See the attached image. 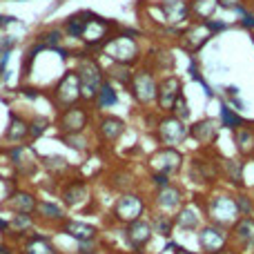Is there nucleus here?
Listing matches in <instances>:
<instances>
[{
	"label": "nucleus",
	"mask_w": 254,
	"mask_h": 254,
	"mask_svg": "<svg viewBox=\"0 0 254 254\" xmlns=\"http://www.w3.org/2000/svg\"><path fill=\"white\" fill-rule=\"evenodd\" d=\"M188 138V125L185 121L176 119L172 114H161V119L154 125V140L161 147H179Z\"/></svg>",
	"instance_id": "nucleus-8"
},
{
	"label": "nucleus",
	"mask_w": 254,
	"mask_h": 254,
	"mask_svg": "<svg viewBox=\"0 0 254 254\" xmlns=\"http://www.w3.org/2000/svg\"><path fill=\"white\" fill-rule=\"evenodd\" d=\"M230 239L241 248L254 246V216H239L230 228Z\"/></svg>",
	"instance_id": "nucleus-26"
},
{
	"label": "nucleus",
	"mask_w": 254,
	"mask_h": 254,
	"mask_svg": "<svg viewBox=\"0 0 254 254\" xmlns=\"http://www.w3.org/2000/svg\"><path fill=\"white\" fill-rule=\"evenodd\" d=\"M2 207L13 212V214H36L38 196L34 192H29V190H13V192H9Z\"/></svg>",
	"instance_id": "nucleus-22"
},
{
	"label": "nucleus",
	"mask_w": 254,
	"mask_h": 254,
	"mask_svg": "<svg viewBox=\"0 0 254 254\" xmlns=\"http://www.w3.org/2000/svg\"><path fill=\"white\" fill-rule=\"evenodd\" d=\"M205 25H207V29L212 31V36L214 34H219V31H223V29H228V25H225V22H221V20H205Z\"/></svg>",
	"instance_id": "nucleus-45"
},
{
	"label": "nucleus",
	"mask_w": 254,
	"mask_h": 254,
	"mask_svg": "<svg viewBox=\"0 0 254 254\" xmlns=\"http://www.w3.org/2000/svg\"><path fill=\"white\" fill-rule=\"evenodd\" d=\"M212 38V31L207 29L205 22H192L185 29L179 31V45L185 54H196L207 45Z\"/></svg>",
	"instance_id": "nucleus-17"
},
{
	"label": "nucleus",
	"mask_w": 254,
	"mask_h": 254,
	"mask_svg": "<svg viewBox=\"0 0 254 254\" xmlns=\"http://www.w3.org/2000/svg\"><path fill=\"white\" fill-rule=\"evenodd\" d=\"M183 94V80L176 74H167L158 80V94H156V112L158 114H170L176 98Z\"/></svg>",
	"instance_id": "nucleus-15"
},
{
	"label": "nucleus",
	"mask_w": 254,
	"mask_h": 254,
	"mask_svg": "<svg viewBox=\"0 0 254 254\" xmlns=\"http://www.w3.org/2000/svg\"><path fill=\"white\" fill-rule=\"evenodd\" d=\"M176 254H198V252H190V250H183V248H176Z\"/></svg>",
	"instance_id": "nucleus-51"
},
{
	"label": "nucleus",
	"mask_w": 254,
	"mask_h": 254,
	"mask_svg": "<svg viewBox=\"0 0 254 254\" xmlns=\"http://www.w3.org/2000/svg\"><path fill=\"white\" fill-rule=\"evenodd\" d=\"M76 74H78V80H80V92H83V101L85 103H92L94 96H96L98 87L105 83V69L101 67V63L96 61L94 56L89 54H83L78 56L76 61Z\"/></svg>",
	"instance_id": "nucleus-3"
},
{
	"label": "nucleus",
	"mask_w": 254,
	"mask_h": 254,
	"mask_svg": "<svg viewBox=\"0 0 254 254\" xmlns=\"http://www.w3.org/2000/svg\"><path fill=\"white\" fill-rule=\"evenodd\" d=\"M40 163H43V167L49 172V174H54V176H63V172L67 170V158H63V156H45V158H40Z\"/></svg>",
	"instance_id": "nucleus-41"
},
{
	"label": "nucleus",
	"mask_w": 254,
	"mask_h": 254,
	"mask_svg": "<svg viewBox=\"0 0 254 254\" xmlns=\"http://www.w3.org/2000/svg\"><path fill=\"white\" fill-rule=\"evenodd\" d=\"M145 210H147V201L140 192H123L121 196H116L114 205H112V219L116 223H131V221L143 219Z\"/></svg>",
	"instance_id": "nucleus-7"
},
{
	"label": "nucleus",
	"mask_w": 254,
	"mask_h": 254,
	"mask_svg": "<svg viewBox=\"0 0 254 254\" xmlns=\"http://www.w3.org/2000/svg\"><path fill=\"white\" fill-rule=\"evenodd\" d=\"M9 230L16 234H27L34 230V214H13L9 219Z\"/></svg>",
	"instance_id": "nucleus-39"
},
{
	"label": "nucleus",
	"mask_w": 254,
	"mask_h": 254,
	"mask_svg": "<svg viewBox=\"0 0 254 254\" xmlns=\"http://www.w3.org/2000/svg\"><path fill=\"white\" fill-rule=\"evenodd\" d=\"M196 241H198V248L203 250V254H212V252H219V250H223V248H228L230 232H228V228H221V225H214V223H205L198 228Z\"/></svg>",
	"instance_id": "nucleus-16"
},
{
	"label": "nucleus",
	"mask_w": 254,
	"mask_h": 254,
	"mask_svg": "<svg viewBox=\"0 0 254 254\" xmlns=\"http://www.w3.org/2000/svg\"><path fill=\"white\" fill-rule=\"evenodd\" d=\"M127 92L134 98L136 105L143 107V110H149L152 105H156V94H158L156 71L147 65L136 67L134 74H131L129 85H127Z\"/></svg>",
	"instance_id": "nucleus-2"
},
{
	"label": "nucleus",
	"mask_w": 254,
	"mask_h": 254,
	"mask_svg": "<svg viewBox=\"0 0 254 254\" xmlns=\"http://www.w3.org/2000/svg\"><path fill=\"white\" fill-rule=\"evenodd\" d=\"M92 107L87 105L85 101L76 103V105L67 107V110L58 112V119H56V127H58V136H65V134H83L87 131V127L92 125Z\"/></svg>",
	"instance_id": "nucleus-6"
},
{
	"label": "nucleus",
	"mask_w": 254,
	"mask_h": 254,
	"mask_svg": "<svg viewBox=\"0 0 254 254\" xmlns=\"http://www.w3.org/2000/svg\"><path fill=\"white\" fill-rule=\"evenodd\" d=\"M114 29H116L114 22H110L107 18H101V16H96V13H92L78 40L85 45V49H89V52H96V49L101 52L103 45H105L107 40H110V36L114 34Z\"/></svg>",
	"instance_id": "nucleus-11"
},
{
	"label": "nucleus",
	"mask_w": 254,
	"mask_h": 254,
	"mask_svg": "<svg viewBox=\"0 0 254 254\" xmlns=\"http://www.w3.org/2000/svg\"><path fill=\"white\" fill-rule=\"evenodd\" d=\"M241 27H246V29H254V13H248V11L241 13Z\"/></svg>",
	"instance_id": "nucleus-48"
},
{
	"label": "nucleus",
	"mask_w": 254,
	"mask_h": 254,
	"mask_svg": "<svg viewBox=\"0 0 254 254\" xmlns=\"http://www.w3.org/2000/svg\"><path fill=\"white\" fill-rule=\"evenodd\" d=\"M38 40L45 49H54V52H61L63 49V43H65V31L61 27H49V29L40 31L38 34Z\"/></svg>",
	"instance_id": "nucleus-32"
},
{
	"label": "nucleus",
	"mask_w": 254,
	"mask_h": 254,
	"mask_svg": "<svg viewBox=\"0 0 254 254\" xmlns=\"http://www.w3.org/2000/svg\"><path fill=\"white\" fill-rule=\"evenodd\" d=\"M216 2H219V7H223V9H239V7H243L246 0H216Z\"/></svg>",
	"instance_id": "nucleus-47"
},
{
	"label": "nucleus",
	"mask_w": 254,
	"mask_h": 254,
	"mask_svg": "<svg viewBox=\"0 0 254 254\" xmlns=\"http://www.w3.org/2000/svg\"><path fill=\"white\" fill-rule=\"evenodd\" d=\"M170 114L176 116V119H181V121H188L190 119V105H188V101H185V94H181V96L176 98V103L172 105Z\"/></svg>",
	"instance_id": "nucleus-44"
},
{
	"label": "nucleus",
	"mask_w": 254,
	"mask_h": 254,
	"mask_svg": "<svg viewBox=\"0 0 254 254\" xmlns=\"http://www.w3.org/2000/svg\"><path fill=\"white\" fill-rule=\"evenodd\" d=\"M94 129H96V138L101 140V143H116V140L125 134L127 125H125L123 119H119V116L103 114L101 119L96 121Z\"/></svg>",
	"instance_id": "nucleus-21"
},
{
	"label": "nucleus",
	"mask_w": 254,
	"mask_h": 254,
	"mask_svg": "<svg viewBox=\"0 0 254 254\" xmlns=\"http://www.w3.org/2000/svg\"><path fill=\"white\" fill-rule=\"evenodd\" d=\"M80 254H96V252H92V250H85V252H80Z\"/></svg>",
	"instance_id": "nucleus-52"
},
{
	"label": "nucleus",
	"mask_w": 254,
	"mask_h": 254,
	"mask_svg": "<svg viewBox=\"0 0 254 254\" xmlns=\"http://www.w3.org/2000/svg\"><path fill=\"white\" fill-rule=\"evenodd\" d=\"M219 121H221V127H225V129H237L239 125H243L241 114H239L237 110H232L228 103H223V105H221Z\"/></svg>",
	"instance_id": "nucleus-38"
},
{
	"label": "nucleus",
	"mask_w": 254,
	"mask_h": 254,
	"mask_svg": "<svg viewBox=\"0 0 254 254\" xmlns=\"http://www.w3.org/2000/svg\"><path fill=\"white\" fill-rule=\"evenodd\" d=\"M49 127V119H45V116H34V119H29V140H36L38 136H43L45 131H47Z\"/></svg>",
	"instance_id": "nucleus-42"
},
{
	"label": "nucleus",
	"mask_w": 254,
	"mask_h": 254,
	"mask_svg": "<svg viewBox=\"0 0 254 254\" xmlns=\"http://www.w3.org/2000/svg\"><path fill=\"white\" fill-rule=\"evenodd\" d=\"M188 174L190 181L196 185H214L221 179V161L210 156L207 152H201L192 156L188 165Z\"/></svg>",
	"instance_id": "nucleus-10"
},
{
	"label": "nucleus",
	"mask_w": 254,
	"mask_h": 254,
	"mask_svg": "<svg viewBox=\"0 0 254 254\" xmlns=\"http://www.w3.org/2000/svg\"><path fill=\"white\" fill-rule=\"evenodd\" d=\"M203 216H205V212H203V201L183 203L181 210L174 214V225L181 230L192 232V230H198L203 225Z\"/></svg>",
	"instance_id": "nucleus-20"
},
{
	"label": "nucleus",
	"mask_w": 254,
	"mask_h": 254,
	"mask_svg": "<svg viewBox=\"0 0 254 254\" xmlns=\"http://www.w3.org/2000/svg\"><path fill=\"white\" fill-rule=\"evenodd\" d=\"M61 230L67 234V237L80 241V246H89V243H92L94 239L98 237L96 225H89V223H85V221H78V219H65L61 223Z\"/></svg>",
	"instance_id": "nucleus-24"
},
{
	"label": "nucleus",
	"mask_w": 254,
	"mask_h": 254,
	"mask_svg": "<svg viewBox=\"0 0 254 254\" xmlns=\"http://www.w3.org/2000/svg\"><path fill=\"white\" fill-rule=\"evenodd\" d=\"M203 212H205L207 223L221 225V228H232L239 219V210L232 194H212L203 198Z\"/></svg>",
	"instance_id": "nucleus-4"
},
{
	"label": "nucleus",
	"mask_w": 254,
	"mask_h": 254,
	"mask_svg": "<svg viewBox=\"0 0 254 254\" xmlns=\"http://www.w3.org/2000/svg\"><path fill=\"white\" fill-rule=\"evenodd\" d=\"M25 140H29V121L22 119L16 112H11V114H9L7 129H4V143L20 145V143H25Z\"/></svg>",
	"instance_id": "nucleus-25"
},
{
	"label": "nucleus",
	"mask_w": 254,
	"mask_h": 254,
	"mask_svg": "<svg viewBox=\"0 0 254 254\" xmlns=\"http://www.w3.org/2000/svg\"><path fill=\"white\" fill-rule=\"evenodd\" d=\"M25 254H58V252H56V248L49 243L47 237L31 234L25 243Z\"/></svg>",
	"instance_id": "nucleus-35"
},
{
	"label": "nucleus",
	"mask_w": 254,
	"mask_h": 254,
	"mask_svg": "<svg viewBox=\"0 0 254 254\" xmlns=\"http://www.w3.org/2000/svg\"><path fill=\"white\" fill-rule=\"evenodd\" d=\"M7 156H9V163H11L13 172H16V176H20V179H29V176L36 174V170H38V156H36L34 147L31 145H11V147L7 149Z\"/></svg>",
	"instance_id": "nucleus-12"
},
{
	"label": "nucleus",
	"mask_w": 254,
	"mask_h": 254,
	"mask_svg": "<svg viewBox=\"0 0 254 254\" xmlns=\"http://www.w3.org/2000/svg\"><path fill=\"white\" fill-rule=\"evenodd\" d=\"M131 74H134V67H125V65H116V63H112L110 69H105V78L110 80V83H119L127 87L131 80Z\"/></svg>",
	"instance_id": "nucleus-36"
},
{
	"label": "nucleus",
	"mask_w": 254,
	"mask_h": 254,
	"mask_svg": "<svg viewBox=\"0 0 254 254\" xmlns=\"http://www.w3.org/2000/svg\"><path fill=\"white\" fill-rule=\"evenodd\" d=\"M89 16H92V11H78L74 13V16H69L65 20V25H63V31H65V36H69V38H80V34H83L85 25H87Z\"/></svg>",
	"instance_id": "nucleus-34"
},
{
	"label": "nucleus",
	"mask_w": 254,
	"mask_h": 254,
	"mask_svg": "<svg viewBox=\"0 0 254 254\" xmlns=\"http://www.w3.org/2000/svg\"><path fill=\"white\" fill-rule=\"evenodd\" d=\"M116 103H119V92H116L114 83L105 80V83L98 87V92H96V96H94L92 105L96 107V110H110V107H114Z\"/></svg>",
	"instance_id": "nucleus-28"
},
{
	"label": "nucleus",
	"mask_w": 254,
	"mask_h": 254,
	"mask_svg": "<svg viewBox=\"0 0 254 254\" xmlns=\"http://www.w3.org/2000/svg\"><path fill=\"white\" fill-rule=\"evenodd\" d=\"M0 181H2V174H0Z\"/></svg>",
	"instance_id": "nucleus-53"
},
{
	"label": "nucleus",
	"mask_w": 254,
	"mask_h": 254,
	"mask_svg": "<svg viewBox=\"0 0 254 254\" xmlns=\"http://www.w3.org/2000/svg\"><path fill=\"white\" fill-rule=\"evenodd\" d=\"M138 31L136 29H127V27H116L114 34L110 36L101 52L110 58L116 65H125V67H136L143 63V49L138 45Z\"/></svg>",
	"instance_id": "nucleus-1"
},
{
	"label": "nucleus",
	"mask_w": 254,
	"mask_h": 254,
	"mask_svg": "<svg viewBox=\"0 0 254 254\" xmlns=\"http://www.w3.org/2000/svg\"><path fill=\"white\" fill-rule=\"evenodd\" d=\"M212 254H237L232 250V248H223V250H219V252H212Z\"/></svg>",
	"instance_id": "nucleus-50"
},
{
	"label": "nucleus",
	"mask_w": 254,
	"mask_h": 254,
	"mask_svg": "<svg viewBox=\"0 0 254 254\" xmlns=\"http://www.w3.org/2000/svg\"><path fill=\"white\" fill-rule=\"evenodd\" d=\"M234 134V145H237V152L241 156H252L254 154V127L250 125H239L237 129H232Z\"/></svg>",
	"instance_id": "nucleus-27"
},
{
	"label": "nucleus",
	"mask_w": 254,
	"mask_h": 254,
	"mask_svg": "<svg viewBox=\"0 0 254 254\" xmlns=\"http://www.w3.org/2000/svg\"><path fill=\"white\" fill-rule=\"evenodd\" d=\"M107 185H110L112 190H116V192H121V194L131 192V190L136 188V176L131 174L129 170H116L107 176Z\"/></svg>",
	"instance_id": "nucleus-29"
},
{
	"label": "nucleus",
	"mask_w": 254,
	"mask_h": 254,
	"mask_svg": "<svg viewBox=\"0 0 254 254\" xmlns=\"http://www.w3.org/2000/svg\"><path fill=\"white\" fill-rule=\"evenodd\" d=\"M36 214L43 221H47V223H63V221H65V210H63V205L61 203H54V201H38Z\"/></svg>",
	"instance_id": "nucleus-30"
},
{
	"label": "nucleus",
	"mask_w": 254,
	"mask_h": 254,
	"mask_svg": "<svg viewBox=\"0 0 254 254\" xmlns=\"http://www.w3.org/2000/svg\"><path fill=\"white\" fill-rule=\"evenodd\" d=\"M152 203H154V207H156L158 212L174 216L176 212L181 210V205L185 203V192H183L181 185H176V183H172L170 181L167 185L154 190V201Z\"/></svg>",
	"instance_id": "nucleus-14"
},
{
	"label": "nucleus",
	"mask_w": 254,
	"mask_h": 254,
	"mask_svg": "<svg viewBox=\"0 0 254 254\" xmlns=\"http://www.w3.org/2000/svg\"><path fill=\"white\" fill-rule=\"evenodd\" d=\"M154 11H158L161 16V25H165L167 29H176V27L185 25L190 20V2L188 0H161L156 2Z\"/></svg>",
	"instance_id": "nucleus-13"
},
{
	"label": "nucleus",
	"mask_w": 254,
	"mask_h": 254,
	"mask_svg": "<svg viewBox=\"0 0 254 254\" xmlns=\"http://www.w3.org/2000/svg\"><path fill=\"white\" fill-rule=\"evenodd\" d=\"M219 131H221V123L214 119H201L188 127V136L192 140H196L198 145H203V147H210L212 143H216Z\"/></svg>",
	"instance_id": "nucleus-23"
},
{
	"label": "nucleus",
	"mask_w": 254,
	"mask_h": 254,
	"mask_svg": "<svg viewBox=\"0 0 254 254\" xmlns=\"http://www.w3.org/2000/svg\"><path fill=\"white\" fill-rule=\"evenodd\" d=\"M152 234L154 228L149 219H138L125 225V241L134 252H140L143 248H147L149 241H152Z\"/></svg>",
	"instance_id": "nucleus-19"
},
{
	"label": "nucleus",
	"mask_w": 254,
	"mask_h": 254,
	"mask_svg": "<svg viewBox=\"0 0 254 254\" xmlns=\"http://www.w3.org/2000/svg\"><path fill=\"white\" fill-rule=\"evenodd\" d=\"M61 140L63 143H67L71 149H76V152H83V154H87L89 149H92V140L87 138V134H65V136H61Z\"/></svg>",
	"instance_id": "nucleus-40"
},
{
	"label": "nucleus",
	"mask_w": 254,
	"mask_h": 254,
	"mask_svg": "<svg viewBox=\"0 0 254 254\" xmlns=\"http://www.w3.org/2000/svg\"><path fill=\"white\" fill-rule=\"evenodd\" d=\"M185 165V156L181 154L179 147H158L147 156V170L149 174H165L176 176Z\"/></svg>",
	"instance_id": "nucleus-9"
},
{
	"label": "nucleus",
	"mask_w": 254,
	"mask_h": 254,
	"mask_svg": "<svg viewBox=\"0 0 254 254\" xmlns=\"http://www.w3.org/2000/svg\"><path fill=\"white\" fill-rule=\"evenodd\" d=\"M92 192H89V183L80 176H71L61 181V201L65 207H80L85 201H89Z\"/></svg>",
	"instance_id": "nucleus-18"
},
{
	"label": "nucleus",
	"mask_w": 254,
	"mask_h": 254,
	"mask_svg": "<svg viewBox=\"0 0 254 254\" xmlns=\"http://www.w3.org/2000/svg\"><path fill=\"white\" fill-rule=\"evenodd\" d=\"M234 203H237V210H239V216H252L254 212V203H252V196L250 194H237L234 196Z\"/></svg>",
	"instance_id": "nucleus-43"
},
{
	"label": "nucleus",
	"mask_w": 254,
	"mask_h": 254,
	"mask_svg": "<svg viewBox=\"0 0 254 254\" xmlns=\"http://www.w3.org/2000/svg\"><path fill=\"white\" fill-rule=\"evenodd\" d=\"M152 228H154V234H158V237H172V230H174V216L170 214H163V212H156V214L152 216Z\"/></svg>",
	"instance_id": "nucleus-37"
},
{
	"label": "nucleus",
	"mask_w": 254,
	"mask_h": 254,
	"mask_svg": "<svg viewBox=\"0 0 254 254\" xmlns=\"http://www.w3.org/2000/svg\"><path fill=\"white\" fill-rule=\"evenodd\" d=\"M49 101H52V105L56 107L58 112H63V110H67V107H71V105L83 101L80 80H78V74H76L74 69L65 71V74L56 80V85L49 89Z\"/></svg>",
	"instance_id": "nucleus-5"
},
{
	"label": "nucleus",
	"mask_w": 254,
	"mask_h": 254,
	"mask_svg": "<svg viewBox=\"0 0 254 254\" xmlns=\"http://www.w3.org/2000/svg\"><path fill=\"white\" fill-rule=\"evenodd\" d=\"M190 2V16L196 18V22H205L214 16V11L219 9L216 0H188Z\"/></svg>",
	"instance_id": "nucleus-31"
},
{
	"label": "nucleus",
	"mask_w": 254,
	"mask_h": 254,
	"mask_svg": "<svg viewBox=\"0 0 254 254\" xmlns=\"http://www.w3.org/2000/svg\"><path fill=\"white\" fill-rule=\"evenodd\" d=\"M243 165L246 163L239 158H225L221 161V176H225L232 185H243Z\"/></svg>",
	"instance_id": "nucleus-33"
},
{
	"label": "nucleus",
	"mask_w": 254,
	"mask_h": 254,
	"mask_svg": "<svg viewBox=\"0 0 254 254\" xmlns=\"http://www.w3.org/2000/svg\"><path fill=\"white\" fill-rule=\"evenodd\" d=\"M149 181H152L154 190H158V188H163V185L170 183V176H165V174H152V176H149Z\"/></svg>",
	"instance_id": "nucleus-46"
},
{
	"label": "nucleus",
	"mask_w": 254,
	"mask_h": 254,
	"mask_svg": "<svg viewBox=\"0 0 254 254\" xmlns=\"http://www.w3.org/2000/svg\"><path fill=\"white\" fill-rule=\"evenodd\" d=\"M13 20H16L13 16H4V13H0V29H2V27H7V25H11Z\"/></svg>",
	"instance_id": "nucleus-49"
}]
</instances>
